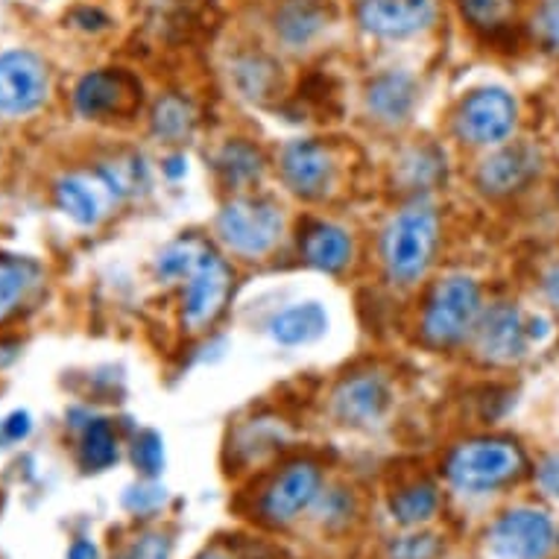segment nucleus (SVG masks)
<instances>
[{"mask_svg":"<svg viewBox=\"0 0 559 559\" xmlns=\"http://www.w3.org/2000/svg\"><path fill=\"white\" fill-rule=\"evenodd\" d=\"M524 472V454L515 442L472 440L451 451L445 460V477L460 492H496L513 484Z\"/></svg>","mask_w":559,"mask_h":559,"instance_id":"nucleus-1","label":"nucleus"},{"mask_svg":"<svg viewBox=\"0 0 559 559\" xmlns=\"http://www.w3.org/2000/svg\"><path fill=\"white\" fill-rule=\"evenodd\" d=\"M440 238V221L431 205H411L384 231V264L393 282L411 285L428 273Z\"/></svg>","mask_w":559,"mask_h":559,"instance_id":"nucleus-2","label":"nucleus"},{"mask_svg":"<svg viewBox=\"0 0 559 559\" xmlns=\"http://www.w3.org/2000/svg\"><path fill=\"white\" fill-rule=\"evenodd\" d=\"M480 290L466 275H451L428 299L423 331L433 346H454L480 320Z\"/></svg>","mask_w":559,"mask_h":559,"instance_id":"nucleus-3","label":"nucleus"},{"mask_svg":"<svg viewBox=\"0 0 559 559\" xmlns=\"http://www.w3.org/2000/svg\"><path fill=\"white\" fill-rule=\"evenodd\" d=\"M489 554L496 559H548L557 548V524L539 507H513L489 527Z\"/></svg>","mask_w":559,"mask_h":559,"instance_id":"nucleus-4","label":"nucleus"},{"mask_svg":"<svg viewBox=\"0 0 559 559\" xmlns=\"http://www.w3.org/2000/svg\"><path fill=\"white\" fill-rule=\"evenodd\" d=\"M185 294H182V317L191 331L212 325L223 313L231 294V270L217 252L209 247L200 249L193 264L185 270Z\"/></svg>","mask_w":559,"mask_h":559,"instance_id":"nucleus-5","label":"nucleus"},{"mask_svg":"<svg viewBox=\"0 0 559 559\" xmlns=\"http://www.w3.org/2000/svg\"><path fill=\"white\" fill-rule=\"evenodd\" d=\"M285 229L278 205L270 200H231L217 217V231L240 255H264L278 243Z\"/></svg>","mask_w":559,"mask_h":559,"instance_id":"nucleus-6","label":"nucleus"},{"mask_svg":"<svg viewBox=\"0 0 559 559\" xmlns=\"http://www.w3.org/2000/svg\"><path fill=\"white\" fill-rule=\"evenodd\" d=\"M322 496V472L311 460H296L273 477L258 501V513L266 524L285 527L317 504Z\"/></svg>","mask_w":559,"mask_h":559,"instance_id":"nucleus-7","label":"nucleus"},{"mask_svg":"<svg viewBox=\"0 0 559 559\" xmlns=\"http://www.w3.org/2000/svg\"><path fill=\"white\" fill-rule=\"evenodd\" d=\"M515 129V100L504 88H477L457 111V135L475 147L501 144Z\"/></svg>","mask_w":559,"mask_h":559,"instance_id":"nucleus-8","label":"nucleus"},{"mask_svg":"<svg viewBox=\"0 0 559 559\" xmlns=\"http://www.w3.org/2000/svg\"><path fill=\"white\" fill-rule=\"evenodd\" d=\"M47 64L29 50L0 56V115L21 118L47 100Z\"/></svg>","mask_w":559,"mask_h":559,"instance_id":"nucleus-9","label":"nucleus"},{"mask_svg":"<svg viewBox=\"0 0 559 559\" xmlns=\"http://www.w3.org/2000/svg\"><path fill=\"white\" fill-rule=\"evenodd\" d=\"M475 337L480 358L492 360V364H513L524 355L531 331L524 325L519 308L498 302L489 311L480 313V320L475 325Z\"/></svg>","mask_w":559,"mask_h":559,"instance_id":"nucleus-10","label":"nucleus"},{"mask_svg":"<svg viewBox=\"0 0 559 559\" xmlns=\"http://www.w3.org/2000/svg\"><path fill=\"white\" fill-rule=\"evenodd\" d=\"M118 200L106 174H68L56 182V205L80 226H97Z\"/></svg>","mask_w":559,"mask_h":559,"instance_id":"nucleus-11","label":"nucleus"},{"mask_svg":"<svg viewBox=\"0 0 559 559\" xmlns=\"http://www.w3.org/2000/svg\"><path fill=\"white\" fill-rule=\"evenodd\" d=\"M433 0H360L358 19L367 33L381 38H407L433 24Z\"/></svg>","mask_w":559,"mask_h":559,"instance_id":"nucleus-12","label":"nucleus"},{"mask_svg":"<svg viewBox=\"0 0 559 559\" xmlns=\"http://www.w3.org/2000/svg\"><path fill=\"white\" fill-rule=\"evenodd\" d=\"M386 404H390V390L376 376L346 378L334 393V411L346 425L378 423L384 416Z\"/></svg>","mask_w":559,"mask_h":559,"instance_id":"nucleus-13","label":"nucleus"},{"mask_svg":"<svg viewBox=\"0 0 559 559\" xmlns=\"http://www.w3.org/2000/svg\"><path fill=\"white\" fill-rule=\"evenodd\" d=\"M287 185L302 197H317L331 182V156L329 150L317 141H294L287 144L282 156Z\"/></svg>","mask_w":559,"mask_h":559,"instance_id":"nucleus-14","label":"nucleus"},{"mask_svg":"<svg viewBox=\"0 0 559 559\" xmlns=\"http://www.w3.org/2000/svg\"><path fill=\"white\" fill-rule=\"evenodd\" d=\"M539 170V153L531 144H515V147L498 150L480 167V185L489 193H510L522 188L533 174Z\"/></svg>","mask_w":559,"mask_h":559,"instance_id":"nucleus-15","label":"nucleus"},{"mask_svg":"<svg viewBox=\"0 0 559 559\" xmlns=\"http://www.w3.org/2000/svg\"><path fill=\"white\" fill-rule=\"evenodd\" d=\"M329 331V313L320 302H296L270 320V337L278 346H308Z\"/></svg>","mask_w":559,"mask_h":559,"instance_id":"nucleus-16","label":"nucleus"},{"mask_svg":"<svg viewBox=\"0 0 559 559\" xmlns=\"http://www.w3.org/2000/svg\"><path fill=\"white\" fill-rule=\"evenodd\" d=\"M305 261L322 273H337L352 258V238L340 226L331 223H313L302 238Z\"/></svg>","mask_w":559,"mask_h":559,"instance_id":"nucleus-17","label":"nucleus"},{"mask_svg":"<svg viewBox=\"0 0 559 559\" xmlns=\"http://www.w3.org/2000/svg\"><path fill=\"white\" fill-rule=\"evenodd\" d=\"M437 510H440V489L428 480H413L390 496V515L402 527L428 524L437 515Z\"/></svg>","mask_w":559,"mask_h":559,"instance_id":"nucleus-18","label":"nucleus"},{"mask_svg":"<svg viewBox=\"0 0 559 559\" xmlns=\"http://www.w3.org/2000/svg\"><path fill=\"white\" fill-rule=\"evenodd\" d=\"M123 100V76L111 71L83 76L74 88V106L85 118H100L115 111Z\"/></svg>","mask_w":559,"mask_h":559,"instance_id":"nucleus-19","label":"nucleus"},{"mask_svg":"<svg viewBox=\"0 0 559 559\" xmlns=\"http://www.w3.org/2000/svg\"><path fill=\"white\" fill-rule=\"evenodd\" d=\"M413 83L411 76L404 74H386L378 76L376 83L369 85V109L376 111L378 120L384 123H402L407 120L413 109Z\"/></svg>","mask_w":559,"mask_h":559,"instance_id":"nucleus-20","label":"nucleus"},{"mask_svg":"<svg viewBox=\"0 0 559 559\" xmlns=\"http://www.w3.org/2000/svg\"><path fill=\"white\" fill-rule=\"evenodd\" d=\"M325 27V12L317 0H287L278 12V33L290 47H305Z\"/></svg>","mask_w":559,"mask_h":559,"instance_id":"nucleus-21","label":"nucleus"},{"mask_svg":"<svg viewBox=\"0 0 559 559\" xmlns=\"http://www.w3.org/2000/svg\"><path fill=\"white\" fill-rule=\"evenodd\" d=\"M36 264H29L24 258L0 255V320L19 308L29 287L36 285Z\"/></svg>","mask_w":559,"mask_h":559,"instance_id":"nucleus-22","label":"nucleus"},{"mask_svg":"<svg viewBox=\"0 0 559 559\" xmlns=\"http://www.w3.org/2000/svg\"><path fill=\"white\" fill-rule=\"evenodd\" d=\"M80 460H83L85 472H103L118 460V437L106 419L88 423L83 433V445H80Z\"/></svg>","mask_w":559,"mask_h":559,"instance_id":"nucleus-23","label":"nucleus"},{"mask_svg":"<svg viewBox=\"0 0 559 559\" xmlns=\"http://www.w3.org/2000/svg\"><path fill=\"white\" fill-rule=\"evenodd\" d=\"M193 120L197 118H193L191 103L170 94L165 100H158L156 111H153V132L165 141H182L193 129Z\"/></svg>","mask_w":559,"mask_h":559,"instance_id":"nucleus-24","label":"nucleus"},{"mask_svg":"<svg viewBox=\"0 0 559 559\" xmlns=\"http://www.w3.org/2000/svg\"><path fill=\"white\" fill-rule=\"evenodd\" d=\"M217 170H221L231 185H247L261 174V156L255 147H249L243 141H231L221 150L217 156Z\"/></svg>","mask_w":559,"mask_h":559,"instance_id":"nucleus-25","label":"nucleus"},{"mask_svg":"<svg viewBox=\"0 0 559 559\" xmlns=\"http://www.w3.org/2000/svg\"><path fill=\"white\" fill-rule=\"evenodd\" d=\"M132 463L144 477L162 475L165 468V442L156 431H141L132 442Z\"/></svg>","mask_w":559,"mask_h":559,"instance_id":"nucleus-26","label":"nucleus"},{"mask_svg":"<svg viewBox=\"0 0 559 559\" xmlns=\"http://www.w3.org/2000/svg\"><path fill=\"white\" fill-rule=\"evenodd\" d=\"M440 550L442 542L433 533H404L390 545V559H437Z\"/></svg>","mask_w":559,"mask_h":559,"instance_id":"nucleus-27","label":"nucleus"},{"mask_svg":"<svg viewBox=\"0 0 559 559\" xmlns=\"http://www.w3.org/2000/svg\"><path fill=\"white\" fill-rule=\"evenodd\" d=\"M174 554V542L167 533H158V531H150V533H141L135 539L129 542L127 548L120 550L115 559H170Z\"/></svg>","mask_w":559,"mask_h":559,"instance_id":"nucleus-28","label":"nucleus"},{"mask_svg":"<svg viewBox=\"0 0 559 559\" xmlns=\"http://www.w3.org/2000/svg\"><path fill=\"white\" fill-rule=\"evenodd\" d=\"M463 12L475 27H501L513 12V0H463Z\"/></svg>","mask_w":559,"mask_h":559,"instance_id":"nucleus-29","label":"nucleus"},{"mask_svg":"<svg viewBox=\"0 0 559 559\" xmlns=\"http://www.w3.org/2000/svg\"><path fill=\"white\" fill-rule=\"evenodd\" d=\"M165 501H167L165 486L153 484V480L141 486H129L127 496H123V507H127L129 513H138V515L153 513V510H158Z\"/></svg>","mask_w":559,"mask_h":559,"instance_id":"nucleus-30","label":"nucleus"},{"mask_svg":"<svg viewBox=\"0 0 559 559\" xmlns=\"http://www.w3.org/2000/svg\"><path fill=\"white\" fill-rule=\"evenodd\" d=\"M536 29H539L542 41L554 50H559V0H545L536 19Z\"/></svg>","mask_w":559,"mask_h":559,"instance_id":"nucleus-31","label":"nucleus"},{"mask_svg":"<svg viewBox=\"0 0 559 559\" xmlns=\"http://www.w3.org/2000/svg\"><path fill=\"white\" fill-rule=\"evenodd\" d=\"M536 484L545 496L559 498V454H550L548 460H542L536 468Z\"/></svg>","mask_w":559,"mask_h":559,"instance_id":"nucleus-32","label":"nucleus"},{"mask_svg":"<svg viewBox=\"0 0 559 559\" xmlns=\"http://www.w3.org/2000/svg\"><path fill=\"white\" fill-rule=\"evenodd\" d=\"M29 431H33V416L27 411H12L7 419H3V433H7V442H21L27 440Z\"/></svg>","mask_w":559,"mask_h":559,"instance_id":"nucleus-33","label":"nucleus"},{"mask_svg":"<svg viewBox=\"0 0 559 559\" xmlns=\"http://www.w3.org/2000/svg\"><path fill=\"white\" fill-rule=\"evenodd\" d=\"M68 559H100V554H97V548L88 539H76L68 548Z\"/></svg>","mask_w":559,"mask_h":559,"instance_id":"nucleus-34","label":"nucleus"},{"mask_svg":"<svg viewBox=\"0 0 559 559\" xmlns=\"http://www.w3.org/2000/svg\"><path fill=\"white\" fill-rule=\"evenodd\" d=\"M545 287H548V296H550V302L557 305L559 308V266H554L548 275V282H545Z\"/></svg>","mask_w":559,"mask_h":559,"instance_id":"nucleus-35","label":"nucleus"},{"mask_svg":"<svg viewBox=\"0 0 559 559\" xmlns=\"http://www.w3.org/2000/svg\"><path fill=\"white\" fill-rule=\"evenodd\" d=\"M165 170H167V176H174V179H176V176H182L185 170H188V162L176 156V158H170V162H167Z\"/></svg>","mask_w":559,"mask_h":559,"instance_id":"nucleus-36","label":"nucleus"},{"mask_svg":"<svg viewBox=\"0 0 559 559\" xmlns=\"http://www.w3.org/2000/svg\"><path fill=\"white\" fill-rule=\"evenodd\" d=\"M197 559H235V557H231L226 548H209V550H202Z\"/></svg>","mask_w":559,"mask_h":559,"instance_id":"nucleus-37","label":"nucleus"}]
</instances>
